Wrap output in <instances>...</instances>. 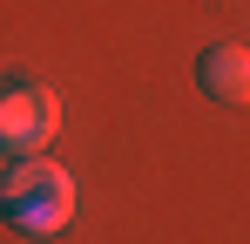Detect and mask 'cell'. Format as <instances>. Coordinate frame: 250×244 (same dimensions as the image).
<instances>
[{"label":"cell","mask_w":250,"mask_h":244,"mask_svg":"<svg viewBox=\"0 0 250 244\" xmlns=\"http://www.w3.org/2000/svg\"><path fill=\"white\" fill-rule=\"evenodd\" d=\"M0 210L14 217V231L27 238H54L75 217V176L47 156H14V170L0 176Z\"/></svg>","instance_id":"1"},{"label":"cell","mask_w":250,"mask_h":244,"mask_svg":"<svg viewBox=\"0 0 250 244\" xmlns=\"http://www.w3.org/2000/svg\"><path fill=\"white\" fill-rule=\"evenodd\" d=\"M61 129V102L54 88H7L0 95V149L7 156H41Z\"/></svg>","instance_id":"2"},{"label":"cell","mask_w":250,"mask_h":244,"mask_svg":"<svg viewBox=\"0 0 250 244\" xmlns=\"http://www.w3.org/2000/svg\"><path fill=\"white\" fill-rule=\"evenodd\" d=\"M196 81L216 102H250V48H230V41L203 48L196 54Z\"/></svg>","instance_id":"3"}]
</instances>
